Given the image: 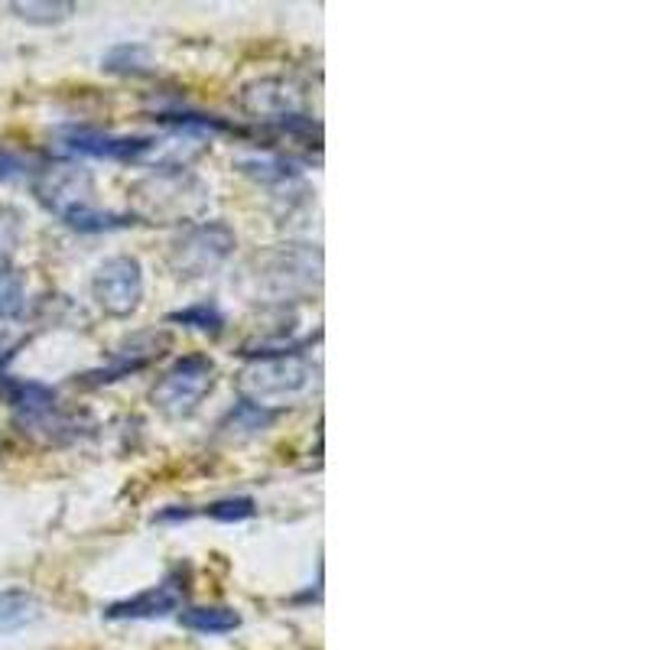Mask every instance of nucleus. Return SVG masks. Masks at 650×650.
<instances>
[{
	"label": "nucleus",
	"mask_w": 650,
	"mask_h": 650,
	"mask_svg": "<svg viewBox=\"0 0 650 650\" xmlns=\"http://www.w3.org/2000/svg\"><path fill=\"white\" fill-rule=\"evenodd\" d=\"M43 615V605L33 592L0 589V635L20 631Z\"/></svg>",
	"instance_id": "2eb2a0df"
},
{
	"label": "nucleus",
	"mask_w": 650,
	"mask_h": 650,
	"mask_svg": "<svg viewBox=\"0 0 650 650\" xmlns=\"http://www.w3.org/2000/svg\"><path fill=\"white\" fill-rule=\"evenodd\" d=\"M212 202V189L192 170H153L127 189L130 219L143 225H195Z\"/></svg>",
	"instance_id": "20e7f679"
},
{
	"label": "nucleus",
	"mask_w": 650,
	"mask_h": 650,
	"mask_svg": "<svg viewBox=\"0 0 650 650\" xmlns=\"http://www.w3.org/2000/svg\"><path fill=\"white\" fill-rule=\"evenodd\" d=\"M33 195L46 212H53L72 232H82V235H102V232H118V228L134 225L130 215L98 209L95 173L78 160H60V163L40 167L33 173Z\"/></svg>",
	"instance_id": "f03ea898"
},
{
	"label": "nucleus",
	"mask_w": 650,
	"mask_h": 650,
	"mask_svg": "<svg viewBox=\"0 0 650 650\" xmlns=\"http://www.w3.org/2000/svg\"><path fill=\"white\" fill-rule=\"evenodd\" d=\"M102 68L111 75H147L150 72V50L143 43H118L105 53Z\"/></svg>",
	"instance_id": "6ab92c4d"
},
{
	"label": "nucleus",
	"mask_w": 650,
	"mask_h": 650,
	"mask_svg": "<svg viewBox=\"0 0 650 650\" xmlns=\"http://www.w3.org/2000/svg\"><path fill=\"white\" fill-rule=\"evenodd\" d=\"M306 349L309 342L287 352L247 358L235 374L237 397L274 414L299 404L319 384V361H312Z\"/></svg>",
	"instance_id": "7ed1b4c3"
},
{
	"label": "nucleus",
	"mask_w": 650,
	"mask_h": 650,
	"mask_svg": "<svg viewBox=\"0 0 650 650\" xmlns=\"http://www.w3.org/2000/svg\"><path fill=\"white\" fill-rule=\"evenodd\" d=\"M167 322L173 326H185V329H195V332H205V335H222L228 319L225 312L219 309V302L212 299H202V302H192V306H182L177 312L167 316Z\"/></svg>",
	"instance_id": "f3484780"
},
{
	"label": "nucleus",
	"mask_w": 650,
	"mask_h": 650,
	"mask_svg": "<svg viewBox=\"0 0 650 650\" xmlns=\"http://www.w3.org/2000/svg\"><path fill=\"white\" fill-rule=\"evenodd\" d=\"M10 10L33 26H56V23H65L78 7L72 0H17L10 3Z\"/></svg>",
	"instance_id": "a211bd4d"
},
{
	"label": "nucleus",
	"mask_w": 650,
	"mask_h": 650,
	"mask_svg": "<svg viewBox=\"0 0 650 650\" xmlns=\"http://www.w3.org/2000/svg\"><path fill=\"white\" fill-rule=\"evenodd\" d=\"M237 170H241V177H247L254 185L267 189L270 199L280 202L287 212L309 195L306 179H302V173L294 167V160H287V157H280V153L241 157V160H237Z\"/></svg>",
	"instance_id": "ddd939ff"
},
{
	"label": "nucleus",
	"mask_w": 650,
	"mask_h": 650,
	"mask_svg": "<svg viewBox=\"0 0 650 650\" xmlns=\"http://www.w3.org/2000/svg\"><path fill=\"white\" fill-rule=\"evenodd\" d=\"M185 595H189V579L182 569L167 573L157 586L143 589L134 598L124 601H111L105 608L108 621H150V618H167L179 608H185Z\"/></svg>",
	"instance_id": "f8f14e48"
},
{
	"label": "nucleus",
	"mask_w": 650,
	"mask_h": 650,
	"mask_svg": "<svg viewBox=\"0 0 650 650\" xmlns=\"http://www.w3.org/2000/svg\"><path fill=\"white\" fill-rule=\"evenodd\" d=\"M215 387V361L202 352L173 361L150 391L153 407L170 419H189Z\"/></svg>",
	"instance_id": "6e6552de"
},
{
	"label": "nucleus",
	"mask_w": 650,
	"mask_h": 650,
	"mask_svg": "<svg viewBox=\"0 0 650 650\" xmlns=\"http://www.w3.org/2000/svg\"><path fill=\"white\" fill-rule=\"evenodd\" d=\"M157 137H120L88 124H65L53 137L62 160H111V163H150Z\"/></svg>",
	"instance_id": "1a4fd4ad"
},
{
	"label": "nucleus",
	"mask_w": 650,
	"mask_h": 650,
	"mask_svg": "<svg viewBox=\"0 0 650 650\" xmlns=\"http://www.w3.org/2000/svg\"><path fill=\"white\" fill-rule=\"evenodd\" d=\"M235 247L237 235L228 222H195L173 237L167 264L179 280H205L232 260Z\"/></svg>",
	"instance_id": "423d86ee"
},
{
	"label": "nucleus",
	"mask_w": 650,
	"mask_h": 650,
	"mask_svg": "<svg viewBox=\"0 0 650 650\" xmlns=\"http://www.w3.org/2000/svg\"><path fill=\"white\" fill-rule=\"evenodd\" d=\"M20 241H23V215L13 205H0V267H7Z\"/></svg>",
	"instance_id": "4be33fe9"
},
{
	"label": "nucleus",
	"mask_w": 650,
	"mask_h": 650,
	"mask_svg": "<svg viewBox=\"0 0 650 650\" xmlns=\"http://www.w3.org/2000/svg\"><path fill=\"white\" fill-rule=\"evenodd\" d=\"M26 309V280L13 267H0V322L20 319Z\"/></svg>",
	"instance_id": "aec40b11"
},
{
	"label": "nucleus",
	"mask_w": 650,
	"mask_h": 650,
	"mask_svg": "<svg viewBox=\"0 0 650 650\" xmlns=\"http://www.w3.org/2000/svg\"><path fill=\"white\" fill-rule=\"evenodd\" d=\"M202 514L212 518V521H219V524H241V521H251L257 514V501L247 498V494L222 498V501H212Z\"/></svg>",
	"instance_id": "412c9836"
},
{
	"label": "nucleus",
	"mask_w": 650,
	"mask_h": 650,
	"mask_svg": "<svg viewBox=\"0 0 650 650\" xmlns=\"http://www.w3.org/2000/svg\"><path fill=\"white\" fill-rule=\"evenodd\" d=\"M274 419H277L274 411H264V407H254V404H247V401H237L235 411H228V416L219 423V429H222V436H228V439H254V436H260L264 429H270Z\"/></svg>",
	"instance_id": "dca6fc26"
},
{
	"label": "nucleus",
	"mask_w": 650,
	"mask_h": 650,
	"mask_svg": "<svg viewBox=\"0 0 650 650\" xmlns=\"http://www.w3.org/2000/svg\"><path fill=\"white\" fill-rule=\"evenodd\" d=\"M92 299L111 319H130L143 302V267L134 254L108 257L92 277Z\"/></svg>",
	"instance_id": "9d476101"
},
{
	"label": "nucleus",
	"mask_w": 650,
	"mask_h": 650,
	"mask_svg": "<svg viewBox=\"0 0 650 650\" xmlns=\"http://www.w3.org/2000/svg\"><path fill=\"white\" fill-rule=\"evenodd\" d=\"M170 345H173V335H170L167 329L137 332V335L124 339L102 367H95V371H88V374H82V377H85V384H92V387L115 384L120 377H130V374L147 371L150 364H157L160 358L170 352Z\"/></svg>",
	"instance_id": "9b49d317"
},
{
	"label": "nucleus",
	"mask_w": 650,
	"mask_h": 650,
	"mask_svg": "<svg viewBox=\"0 0 650 650\" xmlns=\"http://www.w3.org/2000/svg\"><path fill=\"white\" fill-rule=\"evenodd\" d=\"M237 105L247 118L270 127L274 134H284L306 147H319V124L309 115L306 95L294 78L284 75L254 78L241 88Z\"/></svg>",
	"instance_id": "39448f33"
},
{
	"label": "nucleus",
	"mask_w": 650,
	"mask_h": 650,
	"mask_svg": "<svg viewBox=\"0 0 650 650\" xmlns=\"http://www.w3.org/2000/svg\"><path fill=\"white\" fill-rule=\"evenodd\" d=\"M33 173H36V170L30 167L26 157H20V153L0 147V182H3V185H7V182H20V179L33 177Z\"/></svg>",
	"instance_id": "5701e85b"
},
{
	"label": "nucleus",
	"mask_w": 650,
	"mask_h": 650,
	"mask_svg": "<svg viewBox=\"0 0 650 650\" xmlns=\"http://www.w3.org/2000/svg\"><path fill=\"white\" fill-rule=\"evenodd\" d=\"M247 302L294 306L322 287V251L316 244H277L251 254L232 280Z\"/></svg>",
	"instance_id": "f257e3e1"
},
{
	"label": "nucleus",
	"mask_w": 650,
	"mask_h": 650,
	"mask_svg": "<svg viewBox=\"0 0 650 650\" xmlns=\"http://www.w3.org/2000/svg\"><path fill=\"white\" fill-rule=\"evenodd\" d=\"M7 404L13 407V419L26 436L43 443H68L78 436V416L65 414L53 387L36 381H7Z\"/></svg>",
	"instance_id": "0eeeda50"
},
{
	"label": "nucleus",
	"mask_w": 650,
	"mask_h": 650,
	"mask_svg": "<svg viewBox=\"0 0 650 650\" xmlns=\"http://www.w3.org/2000/svg\"><path fill=\"white\" fill-rule=\"evenodd\" d=\"M179 625L195 635H232L241 628V615L228 605H185Z\"/></svg>",
	"instance_id": "4468645a"
}]
</instances>
